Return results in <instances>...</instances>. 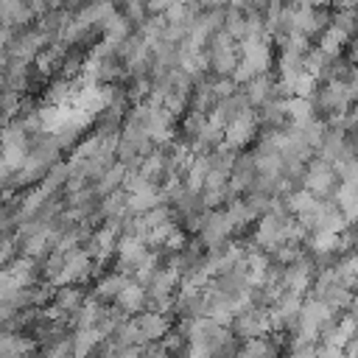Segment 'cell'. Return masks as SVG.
<instances>
[{"mask_svg":"<svg viewBox=\"0 0 358 358\" xmlns=\"http://www.w3.org/2000/svg\"><path fill=\"white\" fill-rule=\"evenodd\" d=\"M56 162H59V145H56L53 140H39L36 145L28 148V157H25V162L20 165V179H17V185H28V182H34V179H42V176L48 173V168L56 165Z\"/></svg>","mask_w":358,"mask_h":358,"instance_id":"obj_1","label":"cell"},{"mask_svg":"<svg viewBox=\"0 0 358 358\" xmlns=\"http://www.w3.org/2000/svg\"><path fill=\"white\" fill-rule=\"evenodd\" d=\"M207 67L215 73V76H232L235 64H238V42L229 39L224 31H215L210 39H207Z\"/></svg>","mask_w":358,"mask_h":358,"instance_id":"obj_2","label":"cell"},{"mask_svg":"<svg viewBox=\"0 0 358 358\" xmlns=\"http://www.w3.org/2000/svg\"><path fill=\"white\" fill-rule=\"evenodd\" d=\"M302 187L310 193V196H327V193H333L336 190V185H338V179H336V171H333V165L330 162H324V159H313V162H308V168L302 171Z\"/></svg>","mask_w":358,"mask_h":358,"instance_id":"obj_3","label":"cell"},{"mask_svg":"<svg viewBox=\"0 0 358 358\" xmlns=\"http://www.w3.org/2000/svg\"><path fill=\"white\" fill-rule=\"evenodd\" d=\"M232 221L227 215V210H210L201 215V224H199V243L207 246V249H215L221 246L229 235H232Z\"/></svg>","mask_w":358,"mask_h":358,"instance_id":"obj_4","label":"cell"},{"mask_svg":"<svg viewBox=\"0 0 358 358\" xmlns=\"http://www.w3.org/2000/svg\"><path fill=\"white\" fill-rule=\"evenodd\" d=\"M327 22H330V11L327 8H308V6L291 3V31L313 39L327 28Z\"/></svg>","mask_w":358,"mask_h":358,"instance_id":"obj_5","label":"cell"},{"mask_svg":"<svg viewBox=\"0 0 358 358\" xmlns=\"http://www.w3.org/2000/svg\"><path fill=\"white\" fill-rule=\"evenodd\" d=\"M257 115L252 112V106L249 109H243V112H238L227 126H224V140L221 143H227L229 148H241V145H246L255 134H257Z\"/></svg>","mask_w":358,"mask_h":358,"instance_id":"obj_6","label":"cell"},{"mask_svg":"<svg viewBox=\"0 0 358 358\" xmlns=\"http://www.w3.org/2000/svg\"><path fill=\"white\" fill-rule=\"evenodd\" d=\"M45 45H48V39H45L36 28H25L22 34L11 36V42L6 45V56H8V59H17V62L31 64V62L36 59V53H39Z\"/></svg>","mask_w":358,"mask_h":358,"instance_id":"obj_7","label":"cell"},{"mask_svg":"<svg viewBox=\"0 0 358 358\" xmlns=\"http://www.w3.org/2000/svg\"><path fill=\"white\" fill-rule=\"evenodd\" d=\"M313 282V263L299 255L296 260L285 263V268H280V285L282 291H296V294H305Z\"/></svg>","mask_w":358,"mask_h":358,"instance_id":"obj_8","label":"cell"},{"mask_svg":"<svg viewBox=\"0 0 358 358\" xmlns=\"http://www.w3.org/2000/svg\"><path fill=\"white\" fill-rule=\"evenodd\" d=\"M90 263H92V257H90L81 246L67 249V252H64L62 271H59V277H56L53 285H76V282L87 280V277H90Z\"/></svg>","mask_w":358,"mask_h":358,"instance_id":"obj_9","label":"cell"},{"mask_svg":"<svg viewBox=\"0 0 358 358\" xmlns=\"http://www.w3.org/2000/svg\"><path fill=\"white\" fill-rule=\"evenodd\" d=\"M235 319V330H238V336L241 338H263V336H268L274 327H271V319H268V310H263V308H249V310H243V313H238V316H232Z\"/></svg>","mask_w":358,"mask_h":358,"instance_id":"obj_10","label":"cell"},{"mask_svg":"<svg viewBox=\"0 0 358 358\" xmlns=\"http://www.w3.org/2000/svg\"><path fill=\"white\" fill-rule=\"evenodd\" d=\"M115 246H117V221H106V227L90 232V238L84 243V252L92 260H106V257L115 255Z\"/></svg>","mask_w":358,"mask_h":358,"instance_id":"obj_11","label":"cell"},{"mask_svg":"<svg viewBox=\"0 0 358 358\" xmlns=\"http://www.w3.org/2000/svg\"><path fill=\"white\" fill-rule=\"evenodd\" d=\"M255 176H257V168H255L252 154H238L235 162H232V168H229V173H227L229 196H238V193L249 190L252 182H255Z\"/></svg>","mask_w":358,"mask_h":358,"instance_id":"obj_12","label":"cell"},{"mask_svg":"<svg viewBox=\"0 0 358 358\" xmlns=\"http://www.w3.org/2000/svg\"><path fill=\"white\" fill-rule=\"evenodd\" d=\"M81 302H84V291H81V288H76V285H59V291H56V296H53V305L48 308V316H50V319L73 316Z\"/></svg>","mask_w":358,"mask_h":358,"instance_id":"obj_13","label":"cell"},{"mask_svg":"<svg viewBox=\"0 0 358 358\" xmlns=\"http://www.w3.org/2000/svg\"><path fill=\"white\" fill-rule=\"evenodd\" d=\"M134 324H137V333H140V344L157 341L168 333V316L159 313V310H148V313L134 316Z\"/></svg>","mask_w":358,"mask_h":358,"instance_id":"obj_14","label":"cell"},{"mask_svg":"<svg viewBox=\"0 0 358 358\" xmlns=\"http://www.w3.org/2000/svg\"><path fill=\"white\" fill-rule=\"evenodd\" d=\"M241 92L249 101V106H260V103H266L268 98L277 95V87H274V78H268V73H260V76H252L249 81H243V90Z\"/></svg>","mask_w":358,"mask_h":358,"instance_id":"obj_15","label":"cell"},{"mask_svg":"<svg viewBox=\"0 0 358 358\" xmlns=\"http://www.w3.org/2000/svg\"><path fill=\"white\" fill-rule=\"evenodd\" d=\"M145 299H148L145 296V285H140L137 280H126V285L115 296V302H117V308L123 313H140L145 308Z\"/></svg>","mask_w":358,"mask_h":358,"instance_id":"obj_16","label":"cell"},{"mask_svg":"<svg viewBox=\"0 0 358 358\" xmlns=\"http://www.w3.org/2000/svg\"><path fill=\"white\" fill-rule=\"evenodd\" d=\"M101 341H103V336L98 327H78L76 336L70 338V358H87Z\"/></svg>","mask_w":358,"mask_h":358,"instance_id":"obj_17","label":"cell"},{"mask_svg":"<svg viewBox=\"0 0 358 358\" xmlns=\"http://www.w3.org/2000/svg\"><path fill=\"white\" fill-rule=\"evenodd\" d=\"M162 201H165L162 199V190H157L154 185L145 187V190H140V193H126V210L131 215H143V213H148L151 207H157Z\"/></svg>","mask_w":358,"mask_h":358,"instance_id":"obj_18","label":"cell"},{"mask_svg":"<svg viewBox=\"0 0 358 358\" xmlns=\"http://www.w3.org/2000/svg\"><path fill=\"white\" fill-rule=\"evenodd\" d=\"M344 45H350V34L327 22V28L319 34V45H316V48H319V50H324L327 56H341Z\"/></svg>","mask_w":358,"mask_h":358,"instance_id":"obj_19","label":"cell"},{"mask_svg":"<svg viewBox=\"0 0 358 358\" xmlns=\"http://www.w3.org/2000/svg\"><path fill=\"white\" fill-rule=\"evenodd\" d=\"M101 31H103V42H106V45H112V48L117 50V45L131 34V25L126 22V17H123L120 11H115V14L101 25Z\"/></svg>","mask_w":358,"mask_h":358,"instance_id":"obj_20","label":"cell"},{"mask_svg":"<svg viewBox=\"0 0 358 358\" xmlns=\"http://www.w3.org/2000/svg\"><path fill=\"white\" fill-rule=\"evenodd\" d=\"M355 201H358L355 182H338L336 185V207H338V213L344 215L347 224H352V218H355Z\"/></svg>","mask_w":358,"mask_h":358,"instance_id":"obj_21","label":"cell"},{"mask_svg":"<svg viewBox=\"0 0 358 358\" xmlns=\"http://www.w3.org/2000/svg\"><path fill=\"white\" fill-rule=\"evenodd\" d=\"M98 210H101V215H106V221H117V218H123V215L129 213V210H126V193L117 187V190L101 196Z\"/></svg>","mask_w":358,"mask_h":358,"instance_id":"obj_22","label":"cell"},{"mask_svg":"<svg viewBox=\"0 0 358 358\" xmlns=\"http://www.w3.org/2000/svg\"><path fill=\"white\" fill-rule=\"evenodd\" d=\"M126 171H129V168H126V165H120V162H117V165H109V168H106V171L98 176V182L92 185V187H95V193H98V196H106V193L117 190V187L123 185Z\"/></svg>","mask_w":358,"mask_h":358,"instance_id":"obj_23","label":"cell"},{"mask_svg":"<svg viewBox=\"0 0 358 358\" xmlns=\"http://www.w3.org/2000/svg\"><path fill=\"white\" fill-rule=\"evenodd\" d=\"M235 358H277V344L268 341L266 336L263 338H249L238 352Z\"/></svg>","mask_w":358,"mask_h":358,"instance_id":"obj_24","label":"cell"},{"mask_svg":"<svg viewBox=\"0 0 358 358\" xmlns=\"http://www.w3.org/2000/svg\"><path fill=\"white\" fill-rule=\"evenodd\" d=\"M126 274H120V271H112V274H103L101 277V282L95 285V291H98V299H115L117 296V291L126 285Z\"/></svg>","mask_w":358,"mask_h":358,"instance_id":"obj_25","label":"cell"},{"mask_svg":"<svg viewBox=\"0 0 358 358\" xmlns=\"http://www.w3.org/2000/svg\"><path fill=\"white\" fill-rule=\"evenodd\" d=\"M115 6H120V14L126 17L129 25H143L148 17L145 0H115Z\"/></svg>","mask_w":358,"mask_h":358,"instance_id":"obj_26","label":"cell"},{"mask_svg":"<svg viewBox=\"0 0 358 358\" xmlns=\"http://www.w3.org/2000/svg\"><path fill=\"white\" fill-rule=\"evenodd\" d=\"M330 25H336V28H341V31H347V34L352 36V31H355V11L336 8V11L330 14Z\"/></svg>","mask_w":358,"mask_h":358,"instance_id":"obj_27","label":"cell"},{"mask_svg":"<svg viewBox=\"0 0 358 358\" xmlns=\"http://www.w3.org/2000/svg\"><path fill=\"white\" fill-rule=\"evenodd\" d=\"M316 358H344V352H341V347H322V350H316Z\"/></svg>","mask_w":358,"mask_h":358,"instance_id":"obj_28","label":"cell"},{"mask_svg":"<svg viewBox=\"0 0 358 358\" xmlns=\"http://www.w3.org/2000/svg\"><path fill=\"white\" fill-rule=\"evenodd\" d=\"M11 42V28H6L3 22H0V53L6 50V45Z\"/></svg>","mask_w":358,"mask_h":358,"instance_id":"obj_29","label":"cell"},{"mask_svg":"<svg viewBox=\"0 0 358 358\" xmlns=\"http://www.w3.org/2000/svg\"><path fill=\"white\" fill-rule=\"evenodd\" d=\"M296 6H308V8H324L330 0H294Z\"/></svg>","mask_w":358,"mask_h":358,"instance_id":"obj_30","label":"cell"},{"mask_svg":"<svg viewBox=\"0 0 358 358\" xmlns=\"http://www.w3.org/2000/svg\"><path fill=\"white\" fill-rule=\"evenodd\" d=\"M336 8H347V11H355V0H330Z\"/></svg>","mask_w":358,"mask_h":358,"instance_id":"obj_31","label":"cell"},{"mask_svg":"<svg viewBox=\"0 0 358 358\" xmlns=\"http://www.w3.org/2000/svg\"><path fill=\"white\" fill-rule=\"evenodd\" d=\"M271 3H294V0H271Z\"/></svg>","mask_w":358,"mask_h":358,"instance_id":"obj_32","label":"cell"}]
</instances>
